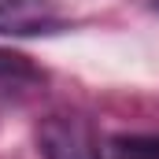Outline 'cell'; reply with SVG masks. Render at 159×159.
<instances>
[{
	"mask_svg": "<svg viewBox=\"0 0 159 159\" xmlns=\"http://www.w3.org/2000/svg\"><path fill=\"white\" fill-rule=\"evenodd\" d=\"M156 7H159V0H156Z\"/></svg>",
	"mask_w": 159,
	"mask_h": 159,
	"instance_id": "5b68a950",
	"label": "cell"
},
{
	"mask_svg": "<svg viewBox=\"0 0 159 159\" xmlns=\"http://www.w3.org/2000/svg\"><path fill=\"white\" fill-rule=\"evenodd\" d=\"M107 159H159V137H115Z\"/></svg>",
	"mask_w": 159,
	"mask_h": 159,
	"instance_id": "277c9868",
	"label": "cell"
},
{
	"mask_svg": "<svg viewBox=\"0 0 159 159\" xmlns=\"http://www.w3.org/2000/svg\"><path fill=\"white\" fill-rule=\"evenodd\" d=\"M37 144L44 159H107L96 129L78 115H48L37 126Z\"/></svg>",
	"mask_w": 159,
	"mask_h": 159,
	"instance_id": "6da1fadb",
	"label": "cell"
},
{
	"mask_svg": "<svg viewBox=\"0 0 159 159\" xmlns=\"http://www.w3.org/2000/svg\"><path fill=\"white\" fill-rule=\"evenodd\" d=\"M63 30L52 0H0V37H44Z\"/></svg>",
	"mask_w": 159,
	"mask_h": 159,
	"instance_id": "7a4b0ae2",
	"label": "cell"
},
{
	"mask_svg": "<svg viewBox=\"0 0 159 159\" xmlns=\"http://www.w3.org/2000/svg\"><path fill=\"white\" fill-rule=\"evenodd\" d=\"M41 81V70L26 59V56H15V52H0V93H15V89H26Z\"/></svg>",
	"mask_w": 159,
	"mask_h": 159,
	"instance_id": "3957f363",
	"label": "cell"
}]
</instances>
